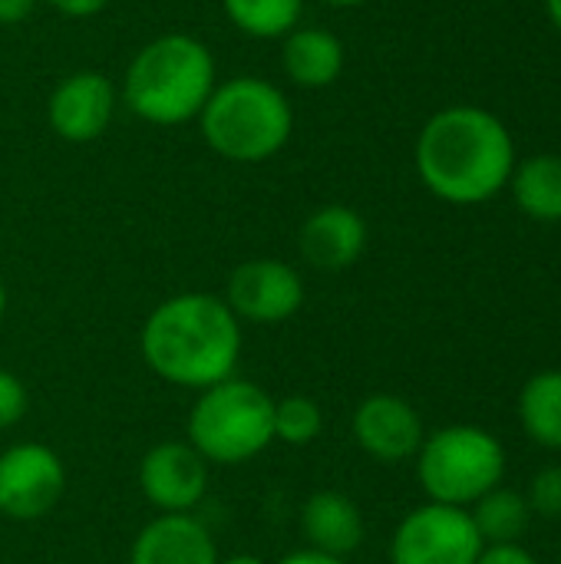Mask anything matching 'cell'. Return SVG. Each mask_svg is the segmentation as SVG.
<instances>
[{
	"label": "cell",
	"mask_w": 561,
	"mask_h": 564,
	"mask_svg": "<svg viewBox=\"0 0 561 564\" xmlns=\"http://www.w3.org/2000/svg\"><path fill=\"white\" fill-rule=\"evenodd\" d=\"M46 7H53L56 13L69 17V20H86L96 17L109 7V0H43Z\"/></svg>",
	"instance_id": "cell-25"
},
{
	"label": "cell",
	"mask_w": 561,
	"mask_h": 564,
	"mask_svg": "<svg viewBox=\"0 0 561 564\" xmlns=\"http://www.w3.org/2000/svg\"><path fill=\"white\" fill-rule=\"evenodd\" d=\"M526 502H529L532 516L561 519V466H549L532 479Z\"/></svg>",
	"instance_id": "cell-22"
},
{
	"label": "cell",
	"mask_w": 561,
	"mask_h": 564,
	"mask_svg": "<svg viewBox=\"0 0 561 564\" xmlns=\"http://www.w3.org/2000/svg\"><path fill=\"white\" fill-rule=\"evenodd\" d=\"M347 50L337 33L324 26H294L281 36V69L301 89H327L341 79Z\"/></svg>",
	"instance_id": "cell-16"
},
{
	"label": "cell",
	"mask_w": 561,
	"mask_h": 564,
	"mask_svg": "<svg viewBox=\"0 0 561 564\" xmlns=\"http://www.w3.org/2000/svg\"><path fill=\"white\" fill-rule=\"evenodd\" d=\"M231 26L251 40L288 36L304 13V0H222Z\"/></svg>",
	"instance_id": "cell-20"
},
{
	"label": "cell",
	"mask_w": 561,
	"mask_h": 564,
	"mask_svg": "<svg viewBox=\"0 0 561 564\" xmlns=\"http://www.w3.org/2000/svg\"><path fill=\"white\" fill-rule=\"evenodd\" d=\"M26 410H30V393L23 380L13 370L0 367V433L13 430L26 416Z\"/></svg>",
	"instance_id": "cell-23"
},
{
	"label": "cell",
	"mask_w": 561,
	"mask_h": 564,
	"mask_svg": "<svg viewBox=\"0 0 561 564\" xmlns=\"http://www.w3.org/2000/svg\"><path fill=\"white\" fill-rule=\"evenodd\" d=\"M40 0H0V26H17L23 23Z\"/></svg>",
	"instance_id": "cell-26"
},
{
	"label": "cell",
	"mask_w": 561,
	"mask_h": 564,
	"mask_svg": "<svg viewBox=\"0 0 561 564\" xmlns=\"http://www.w3.org/2000/svg\"><path fill=\"white\" fill-rule=\"evenodd\" d=\"M516 205L536 221H561V155L539 152L516 162L509 178Z\"/></svg>",
	"instance_id": "cell-17"
},
{
	"label": "cell",
	"mask_w": 561,
	"mask_h": 564,
	"mask_svg": "<svg viewBox=\"0 0 561 564\" xmlns=\"http://www.w3.org/2000/svg\"><path fill=\"white\" fill-rule=\"evenodd\" d=\"M301 535H304V549L334 555V558H350L367 535L360 506L334 489H321L311 492L308 502L301 506Z\"/></svg>",
	"instance_id": "cell-15"
},
{
	"label": "cell",
	"mask_w": 561,
	"mask_h": 564,
	"mask_svg": "<svg viewBox=\"0 0 561 564\" xmlns=\"http://www.w3.org/2000/svg\"><path fill=\"white\" fill-rule=\"evenodd\" d=\"M506 476L503 443L483 426L456 423L430 433L417 453V479L430 502L470 509Z\"/></svg>",
	"instance_id": "cell-6"
},
{
	"label": "cell",
	"mask_w": 561,
	"mask_h": 564,
	"mask_svg": "<svg viewBox=\"0 0 561 564\" xmlns=\"http://www.w3.org/2000/svg\"><path fill=\"white\" fill-rule=\"evenodd\" d=\"M354 440L370 459L397 466L417 459L427 430L410 400L397 393H374L354 410Z\"/></svg>",
	"instance_id": "cell-12"
},
{
	"label": "cell",
	"mask_w": 561,
	"mask_h": 564,
	"mask_svg": "<svg viewBox=\"0 0 561 564\" xmlns=\"http://www.w3.org/2000/svg\"><path fill=\"white\" fill-rule=\"evenodd\" d=\"M546 10H549V20L555 23V30L561 33V0H546Z\"/></svg>",
	"instance_id": "cell-29"
},
{
	"label": "cell",
	"mask_w": 561,
	"mask_h": 564,
	"mask_svg": "<svg viewBox=\"0 0 561 564\" xmlns=\"http://www.w3.org/2000/svg\"><path fill=\"white\" fill-rule=\"evenodd\" d=\"M367 248V221L350 205H321L298 228V251L317 271H347Z\"/></svg>",
	"instance_id": "cell-13"
},
{
	"label": "cell",
	"mask_w": 561,
	"mask_h": 564,
	"mask_svg": "<svg viewBox=\"0 0 561 564\" xmlns=\"http://www.w3.org/2000/svg\"><path fill=\"white\" fill-rule=\"evenodd\" d=\"M195 122L205 145L218 159L238 165L274 159L294 135V109L288 96L261 76L215 83Z\"/></svg>",
	"instance_id": "cell-4"
},
{
	"label": "cell",
	"mask_w": 561,
	"mask_h": 564,
	"mask_svg": "<svg viewBox=\"0 0 561 564\" xmlns=\"http://www.w3.org/2000/svg\"><path fill=\"white\" fill-rule=\"evenodd\" d=\"M66 492V466L46 443H13L0 453V516L36 522Z\"/></svg>",
	"instance_id": "cell-8"
},
{
	"label": "cell",
	"mask_w": 561,
	"mask_h": 564,
	"mask_svg": "<svg viewBox=\"0 0 561 564\" xmlns=\"http://www.w3.org/2000/svg\"><path fill=\"white\" fill-rule=\"evenodd\" d=\"M271 413L274 397H268L265 387L235 373L195 397L185 423V443L208 466L251 463L274 443Z\"/></svg>",
	"instance_id": "cell-5"
},
{
	"label": "cell",
	"mask_w": 561,
	"mask_h": 564,
	"mask_svg": "<svg viewBox=\"0 0 561 564\" xmlns=\"http://www.w3.org/2000/svg\"><path fill=\"white\" fill-rule=\"evenodd\" d=\"M271 430H274V443H284L294 449L311 446L324 430V413H321L317 400H311L304 393H291V397L274 400Z\"/></svg>",
	"instance_id": "cell-21"
},
{
	"label": "cell",
	"mask_w": 561,
	"mask_h": 564,
	"mask_svg": "<svg viewBox=\"0 0 561 564\" xmlns=\"http://www.w3.org/2000/svg\"><path fill=\"white\" fill-rule=\"evenodd\" d=\"M519 420L532 443L561 449V370H542L519 393Z\"/></svg>",
	"instance_id": "cell-18"
},
{
	"label": "cell",
	"mask_w": 561,
	"mask_h": 564,
	"mask_svg": "<svg viewBox=\"0 0 561 564\" xmlns=\"http://www.w3.org/2000/svg\"><path fill=\"white\" fill-rule=\"evenodd\" d=\"M321 3L337 7V10H350V7H360V3H367V0H321Z\"/></svg>",
	"instance_id": "cell-30"
},
{
	"label": "cell",
	"mask_w": 561,
	"mask_h": 564,
	"mask_svg": "<svg viewBox=\"0 0 561 564\" xmlns=\"http://www.w3.org/2000/svg\"><path fill=\"white\" fill-rule=\"evenodd\" d=\"M119 106L112 79L99 69L63 76L46 99V122L63 142H96L106 135Z\"/></svg>",
	"instance_id": "cell-11"
},
{
	"label": "cell",
	"mask_w": 561,
	"mask_h": 564,
	"mask_svg": "<svg viewBox=\"0 0 561 564\" xmlns=\"http://www.w3.org/2000/svg\"><path fill=\"white\" fill-rule=\"evenodd\" d=\"M218 564H268L261 555H255V552H235V555H228V558H222Z\"/></svg>",
	"instance_id": "cell-28"
},
{
	"label": "cell",
	"mask_w": 561,
	"mask_h": 564,
	"mask_svg": "<svg viewBox=\"0 0 561 564\" xmlns=\"http://www.w3.org/2000/svg\"><path fill=\"white\" fill-rule=\"evenodd\" d=\"M476 564H539V562H536V555H532V552H526L519 542H513V545H486V549L479 552Z\"/></svg>",
	"instance_id": "cell-24"
},
{
	"label": "cell",
	"mask_w": 561,
	"mask_h": 564,
	"mask_svg": "<svg viewBox=\"0 0 561 564\" xmlns=\"http://www.w3.org/2000/svg\"><path fill=\"white\" fill-rule=\"evenodd\" d=\"M225 304L241 324H284L304 307V281L281 258H251L228 274Z\"/></svg>",
	"instance_id": "cell-9"
},
{
	"label": "cell",
	"mask_w": 561,
	"mask_h": 564,
	"mask_svg": "<svg viewBox=\"0 0 561 564\" xmlns=\"http://www.w3.org/2000/svg\"><path fill=\"white\" fill-rule=\"evenodd\" d=\"M483 549L466 509L427 502L397 525L390 564H476Z\"/></svg>",
	"instance_id": "cell-7"
},
{
	"label": "cell",
	"mask_w": 561,
	"mask_h": 564,
	"mask_svg": "<svg viewBox=\"0 0 561 564\" xmlns=\"http://www.w3.org/2000/svg\"><path fill=\"white\" fill-rule=\"evenodd\" d=\"M218 545L202 519L155 516L139 529L129 549V564H218Z\"/></svg>",
	"instance_id": "cell-14"
},
{
	"label": "cell",
	"mask_w": 561,
	"mask_h": 564,
	"mask_svg": "<svg viewBox=\"0 0 561 564\" xmlns=\"http://www.w3.org/2000/svg\"><path fill=\"white\" fill-rule=\"evenodd\" d=\"M274 564H347L344 558H334V555H324V552H314V549H298V552H288L284 558H278Z\"/></svg>",
	"instance_id": "cell-27"
},
{
	"label": "cell",
	"mask_w": 561,
	"mask_h": 564,
	"mask_svg": "<svg viewBox=\"0 0 561 564\" xmlns=\"http://www.w3.org/2000/svg\"><path fill=\"white\" fill-rule=\"evenodd\" d=\"M420 182L450 205H483L509 188L516 142L509 126L473 102L433 112L413 149Z\"/></svg>",
	"instance_id": "cell-1"
},
{
	"label": "cell",
	"mask_w": 561,
	"mask_h": 564,
	"mask_svg": "<svg viewBox=\"0 0 561 564\" xmlns=\"http://www.w3.org/2000/svg\"><path fill=\"white\" fill-rule=\"evenodd\" d=\"M3 314H7V288L0 281V324H3Z\"/></svg>",
	"instance_id": "cell-31"
},
{
	"label": "cell",
	"mask_w": 561,
	"mask_h": 564,
	"mask_svg": "<svg viewBox=\"0 0 561 564\" xmlns=\"http://www.w3.org/2000/svg\"><path fill=\"white\" fill-rule=\"evenodd\" d=\"M241 321L225 297L208 291L172 294L155 304L139 330L145 367L179 390H208L235 377L241 360Z\"/></svg>",
	"instance_id": "cell-2"
},
{
	"label": "cell",
	"mask_w": 561,
	"mask_h": 564,
	"mask_svg": "<svg viewBox=\"0 0 561 564\" xmlns=\"http://www.w3.org/2000/svg\"><path fill=\"white\" fill-rule=\"evenodd\" d=\"M215 83V56L198 36L162 33L136 50L119 96L149 126H185L198 119Z\"/></svg>",
	"instance_id": "cell-3"
},
{
	"label": "cell",
	"mask_w": 561,
	"mask_h": 564,
	"mask_svg": "<svg viewBox=\"0 0 561 564\" xmlns=\"http://www.w3.org/2000/svg\"><path fill=\"white\" fill-rule=\"evenodd\" d=\"M139 489L159 516H188L208 492V463L185 440L155 443L139 459Z\"/></svg>",
	"instance_id": "cell-10"
},
{
	"label": "cell",
	"mask_w": 561,
	"mask_h": 564,
	"mask_svg": "<svg viewBox=\"0 0 561 564\" xmlns=\"http://www.w3.org/2000/svg\"><path fill=\"white\" fill-rule=\"evenodd\" d=\"M473 525L483 539V545H513L529 532L532 509L522 492L496 486L479 502H473Z\"/></svg>",
	"instance_id": "cell-19"
}]
</instances>
